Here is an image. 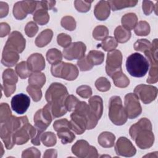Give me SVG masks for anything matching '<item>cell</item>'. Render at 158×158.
I'll use <instances>...</instances> for the list:
<instances>
[{"instance_id":"51","label":"cell","mask_w":158,"mask_h":158,"mask_svg":"<svg viewBox=\"0 0 158 158\" xmlns=\"http://www.w3.org/2000/svg\"><path fill=\"white\" fill-rule=\"evenodd\" d=\"M38 31V27L34 22H29L25 27V32L27 36L33 37Z\"/></svg>"},{"instance_id":"47","label":"cell","mask_w":158,"mask_h":158,"mask_svg":"<svg viewBox=\"0 0 158 158\" xmlns=\"http://www.w3.org/2000/svg\"><path fill=\"white\" fill-rule=\"evenodd\" d=\"M12 112L7 103H1L0 106V123L4 122L12 115Z\"/></svg>"},{"instance_id":"12","label":"cell","mask_w":158,"mask_h":158,"mask_svg":"<svg viewBox=\"0 0 158 158\" xmlns=\"http://www.w3.org/2000/svg\"><path fill=\"white\" fill-rule=\"evenodd\" d=\"M134 94L144 104H148L155 100L157 95V88L152 85L141 84L134 89Z\"/></svg>"},{"instance_id":"30","label":"cell","mask_w":158,"mask_h":158,"mask_svg":"<svg viewBox=\"0 0 158 158\" xmlns=\"http://www.w3.org/2000/svg\"><path fill=\"white\" fill-rule=\"evenodd\" d=\"M28 14L25 1H19L14 4L13 7V14L16 19L22 20L27 17Z\"/></svg>"},{"instance_id":"52","label":"cell","mask_w":158,"mask_h":158,"mask_svg":"<svg viewBox=\"0 0 158 158\" xmlns=\"http://www.w3.org/2000/svg\"><path fill=\"white\" fill-rule=\"evenodd\" d=\"M40 156H41L40 151L38 149L34 147H31L24 150L22 154V157L23 158H25V157L39 158L40 157Z\"/></svg>"},{"instance_id":"36","label":"cell","mask_w":158,"mask_h":158,"mask_svg":"<svg viewBox=\"0 0 158 158\" xmlns=\"http://www.w3.org/2000/svg\"><path fill=\"white\" fill-rule=\"evenodd\" d=\"M16 73L22 79H25L30 77L31 73V71L30 69L28 64L25 61H22L17 64L15 68Z\"/></svg>"},{"instance_id":"9","label":"cell","mask_w":158,"mask_h":158,"mask_svg":"<svg viewBox=\"0 0 158 158\" xmlns=\"http://www.w3.org/2000/svg\"><path fill=\"white\" fill-rule=\"evenodd\" d=\"M122 54L120 51L115 49L107 53L106 65V72L111 77L115 73L122 71Z\"/></svg>"},{"instance_id":"1","label":"cell","mask_w":158,"mask_h":158,"mask_svg":"<svg viewBox=\"0 0 158 158\" xmlns=\"http://www.w3.org/2000/svg\"><path fill=\"white\" fill-rule=\"evenodd\" d=\"M152 129L151 121L147 118H141L130 127L129 133L139 148L146 149L150 148L154 142Z\"/></svg>"},{"instance_id":"38","label":"cell","mask_w":158,"mask_h":158,"mask_svg":"<svg viewBox=\"0 0 158 158\" xmlns=\"http://www.w3.org/2000/svg\"><path fill=\"white\" fill-rule=\"evenodd\" d=\"M118 43L115 40V38L112 36H107L102 40V43L98 44V47L102 48L105 51L110 52L115 50L117 47Z\"/></svg>"},{"instance_id":"56","label":"cell","mask_w":158,"mask_h":158,"mask_svg":"<svg viewBox=\"0 0 158 158\" xmlns=\"http://www.w3.org/2000/svg\"><path fill=\"white\" fill-rule=\"evenodd\" d=\"M10 27L8 23L6 22H1L0 23V36L4 37L9 34Z\"/></svg>"},{"instance_id":"41","label":"cell","mask_w":158,"mask_h":158,"mask_svg":"<svg viewBox=\"0 0 158 158\" xmlns=\"http://www.w3.org/2000/svg\"><path fill=\"white\" fill-rule=\"evenodd\" d=\"M109 35L108 28L104 25L96 26L93 31V37L96 40H103Z\"/></svg>"},{"instance_id":"42","label":"cell","mask_w":158,"mask_h":158,"mask_svg":"<svg viewBox=\"0 0 158 158\" xmlns=\"http://www.w3.org/2000/svg\"><path fill=\"white\" fill-rule=\"evenodd\" d=\"M152 44L146 39L138 40L134 44L135 50L143 52L150 50Z\"/></svg>"},{"instance_id":"3","label":"cell","mask_w":158,"mask_h":158,"mask_svg":"<svg viewBox=\"0 0 158 158\" xmlns=\"http://www.w3.org/2000/svg\"><path fill=\"white\" fill-rule=\"evenodd\" d=\"M69 93L67 88L62 83L54 82L51 84L45 94V98L52 110L63 112L66 109L65 101Z\"/></svg>"},{"instance_id":"44","label":"cell","mask_w":158,"mask_h":158,"mask_svg":"<svg viewBox=\"0 0 158 158\" xmlns=\"http://www.w3.org/2000/svg\"><path fill=\"white\" fill-rule=\"evenodd\" d=\"M95 86L97 89L101 92H106L110 89L111 85L106 77H99L95 81Z\"/></svg>"},{"instance_id":"53","label":"cell","mask_w":158,"mask_h":158,"mask_svg":"<svg viewBox=\"0 0 158 158\" xmlns=\"http://www.w3.org/2000/svg\"><path fill=\"white\" fill-rule=\"evenodd\" d=\"M142 8L144 14L146 15H150L153 10H155L157 3L154 4L151 1H143L142 3Z\"/></svg>"},{"instance_id":"34","label":"cell","mask_w":158,"mask_h":158,"mask_svg":"<svg viewBox=\"0 0 158 158\" xmlns=\"http://www.w3.org/2000/svg\"><path fill=\"white\" fill-rule=\"evenodd\" d=\"M46 83V76L40 72H33L28 78V83L30 85L42 88Z\"/></svg>"},{"instance_id":"17","label":"cell","mask_w":158,"mask_h":158,"mask_svg":"<svg viewBox=\"0 0 158 158\" xmlns=\"http://www.w3.org/2000/svg\"><path fill=\"white\" fill-rule=\"evenodd\" d=\"M25 39L22 33L18 31H14L9 35L5 46L14 49L18 53H21L25 48Z\"/></svg>"},{"instance_id":"29","label":"cell","mask_w":158,"mask_h":158,"mask_svg":"<svg viewBox=\"0 0 158 158\" xmlns=\"http://www.w3.org/2000/svg\"><path fill=\"white\" fill-rule=\"evenodd\" d=\"M131 31L122 26H118L114 30L115 39L117 43H124L127 42L131 38Z\"/></svg>"},{"instance_id":"31","label":"cell","mask_w":158,"mask_h":158,"mask_svg":"<svg viewBox=\"0 0 158 158\" xmlns=\"http://www.w3.org/2000/svg\"><path fill=\"white\" fill-rule=\"evenodd\" d=\"M122 27L128 30L135 28L138 23V17L135 13L130 12L123 15L121 19Z\"/></svg>"},{"instance_id":"27","label":"cell","mask_w":158,"mask_h":158,"mask_svg":"<svg viewBox=\"0 0 158 158\" xmlns=\"http://www.w3.org/2000/svg\"><path fill=\"white\" fill-rule=\"evenodd\" d=\"M115 136L111 132H102L98 136V143L103 148H111L114 145Z\"/></svg>"},{"instance_id":"59","label":"cell","mask_w":158,"mask_h":158,"mask_svg":"<svg viewBox=\"0 0 158 158\" xmlns=\"http://www.w3.org/2000/svg\"><path fill=\"white\" fill-rule=\"evenodd\" d=\"M2 87L5 96L9 97L15 92L16 85H2Z\"/></svg>"},{"instance_id":"48","label":"cell","mask_w":158,"mask_h":158,"mask_svg":"<svg viewBox=\"0 0 158 158\" xmlns=\"http://www.w3.org/2000/svg\"><path fill=\"white\" fill-rule=\"evenodd\" d=\"M79 102L80 101L75 96L72 94L68 95L65 101V105L67 111L71 112L72 110H74Z\"/></svg>"},{"instance_id":"14","label":"cell","mask_w":158,"mask_h":158,"mask_svg":"<svg viewBox=\"0 0 158 158\" xmlns=\"http://www.w3.org/2000/svg\"><path fill=\"white\" fill-rule=\"evenodd\" d=\"M69 128L77 135H81L87 128L88 120L82 114L74 110L70 115Z\"/></svg>"},{"instance_id":"7","label":"cell","mask_w":158,"mask_h":158,"mask_svg":"<svg viewBox=\"0 0 158 158\" xmlns=\"http://www.w3.org/2000/svg\"><path fill=\"white\" fill-rule=\"evenodd\" d=\"M157 49V39L156 38L152 41L151 49L144 52L149 64V76L146 82L150 84L157 83L158 81Z\"/></svg>"},{"instance_id":"15","label":"cell","mask_w":158,"mask_h":158,"mask_svg":"<svg viewBox=\"0 0 158 158\" xmlns=\"http://www.w3.org/2000/svg\"><path fill=\"white\" fill-rule=\"evenodd\" d=\"M115 151L117 155L120 156L132 157L135 155L136 149L130 139L121 136L115 143Z\"/></svg>"},{"instance_id":"60","label":"cell","mask_w":158,"mask_h":158,"mask_svg":"<svg viewBox=\"0 0 158 158\" xmlns=\"http://www.w3.org/2000/svg\"><path fill=\"white\" fill-rule=\"evenodd\" d=\"M57 152L56 149H47L43 155V157H57Z\"/></svg>"},{"instance_id":"5","label":"cell","mask_w":158,"mask_h":158,"mask_svg":"<svg viewBox=\"0 0 158 158\" xmlns=\"http://www.w3.org/2000/svg\"><path fill=\"white\" fill-rule=\"evenodd\" d=\"M109 117L111 122L116 125H122L127 122L128 117L120 96H113L110 98Z\"/></svg>"},{"instance_id":"8","label":"cell","mask_w":158,"mask_h":158,"mask_svg":"<svg viewBox=\"0 0 158 158\" xmlns=\"http://www.w3.org/2000/svg\"><path fill=\"white\" fill-rule=\"evenodd\" d=\"M72 152L78 157L89 158L98 157V153L95 147L89 144L84 139L78 140L72 147Z\"/></svg>"},{"instance_id":"33","label":"cell","mask_w":158,"mask_h":158,"mask_svg":"<svg viewBox=\"0 0 158 158\" xmlns=\"http://www.w3.org/2000/svg\"><path fill=\"white\" fill-rule=\"evenodd\" d=\"M89 62L92 65H101L104 59V54L100 51L91 50L86 56Z\"/></svg>"},{"instance_id":"18","label":"cell","mask_w":158,"mask_h":158,"mask_svg":"<svg viewBox=\"0 0 158 158\" xmlns=\"http://www.w3.org/2000/svg\"><path fill=\"white\" fill-rule=\"evenodd\" d=\"M74 110L82 114L86 117L88 120V125L86 128L87 130H91L96 126L98 119L92 113L90 110L89 104H88L86 102L80 101L77 105Z\"/></svg>"},{"instance_id":"50","label":"cell","mask_w":158,"mask_h":158,"mask_svg":"<svg viewBox=\"0 0 158 158\" xmlns=\"http://www.w3.org/2000/svg\"><path fill=\"white\" fill-rule=\"evenodd\" d=\"M57 41L60 46L65 48L71 44L72 38L65 33H60L57 36Z\"/></svg>"},{"instance_id":"55","label":"cell","mask_w":158,"mask_h":158,"mask_svg":"<svg viewBox=\"0 0 158 158\" xmlns=\"http://www.w3.org/2000/svg\"><path fill=\"white\" fill-rule=\"evenodd\" d=\"M64 127H69V121L67 118H62L56 120L53 123V127L56 131Z\"/></svg>"},{"instance_id":"4","label":"cell","mask_w":158,"mask_h":158,"mask_svg":"<svg viewBox=\"0 0 158 158\" xmlns=\"http://www.w3.org/2000/svg\"><path fill=\"white\" fill-rule=\"evenodd\" d=\"M126 68L128 73L134 77H143L148 72L149 62L142 54L135 52L130 54L126 60Z\"/></svg>"},{"instance_id":"10","label":"cell","mask_w":158,"mask_h":158,"mask_svg":"<svg viewBox=\"0 0 158 158\" xmlns=\"http://www.w3.org/2000/svg\"><path fill=\"white\" fill-rule=\"evenodd\" d=\"M53 118L50 105L48 103L42 109L36 112L34 115L33 122L36 127L44 131L50 125Z\"/></svg>"},{"instance_id":"39","label":"cell","mask_w":158,"mask_h":158,"mask_svg":"<svg viewBox=\"0 0 158 158\" xmlns=\"http://www.w3.org/2000/svg\"><path fill=\"white\" fill-rule=\"evenodd\" d=\"M150 25L146 21H139L136 25L134 31L138 36H147L150 33Z\"/></svg>"},{"instance_id":"43","label":"cell","mask_w":158,"mask_h":158,"mask_svg":"<svg viewBox=\"0 0 158 158\" xmlns=\"http://www.w3.org/2000/svg\"><path fill=\"white\" fill-rule=\"evenodd\" d=\"M27 91L33 101L38 102L41 100L42 98V91L41 90V88L29 85L27 87Z\"/></svg>"},{"instance_id":"19","label":"cell","mask_w":158,"mask_h":158,"mask_svg":"<svg viewBox=\"0 0 158 158\" xmlns=\"http://www.w3.org/2000/svg\"><path fill=\"white\" fill-rule=\"evenodd\" d=\"M33 126L27 122L14 134V141L15 144L22 145L25 144L30 139L31 132Z\"/></svg>"},{"instance_id":"11","label":"cell","mask_w":158,"mask_h":158,"mask_svg":"<svg viewBox=\"0 0 158 158\" xmlns=\"http://www.w3.org/2000/svg\"><path fill=\"white\" fill-rule=\"evenodd\" d=\"M125 110L130 119L138 117L142 112V108L138 98L134 93H128L125 96Z\"/></svg>"},{"instance_id":"20","label":"cell","mask_w":158,"mask_h":158,"mask_svg":"<svg viewBox=\"0 0 158 158\" xmlns=\"http://www.w3.org/2000/svg\"><path fill=\"white\" fill-rule=\"evenodd\" d=\"M20 58L19 53L14 49L4 46L2 51L1 63L6 67H11L15 65Z\"/></svg>"},{"instance_id":"32","label":"cell","mask_w":158,"mask_h":158,"mask_svg":"<svg viewBox=\"0 0 158 158\" xmlns=\"http://www.w3.org/2000/svg\"><path fill=\"white\" fill-rule=\"evenodd\" d=\"M111 78H112L114 84L115 86L118 88H126L130 84L129 78L122 71H118L115 73Z\"/></svg>"},{"instance_id":"23","label":"cell","mask_w":158,"mask_h":158,"mask_svg":"<svg viewBox=\"0 0 158 158\" xmlns=\"http://www.w3.org/2000/svg\"><path fill=\"white\" fill-rule=\"evenodd\" d=\"M88 103L91 111L99 120L103 113L102 99L99 96H94L89 99Z\"/></svg>"},{"instance_id":"13","label":"cell","mask_w":158,"mask_h":158,"mask_svg":"<svg viewBox=\"0 0 158 158\" xmlns=\"http://www.w3.org/2000/svg\"><path fill=\"white\" fill-rule=\"evenodd\" d=\"M86 50V45L81 41L71 43L63 50V56L68 60L80 59L85 56Z\"/></svg>"},{"instance_id":"37","label":"cell","mask_w":158,"mask_h":158,"mask_svg":"<svg viewBox=\"0 0 158 158\" xmlns=\"http://www.w3.org/2000/svg\"><path fill=\"white\" fill-rule=\"evenodd\" d=\"M48 62L52 65L58 62L62 61V54L60 51L56 48H52L49 49L46 54Z\"/></svg>"},{"instance_id":"58","label":"cell","mask_w":158,"mask_h":158,"mask_svg":"<svg viewBox=\"0 0 158 158\" xmlns=\"http://www.w3.org/2000/svg\"><path fill=\"white\" fill-rule=\"evenodd\" d=\"M9 12V6L7 3L1 1L0 2V17L3 18L6 17Z\"/></svg>"},{"instance_id":"6","label":"cell","mask_w":158,"mask_h":158,"mask_svg":"<svg viewBox=\"0 0 158 158\" xmlns=\"http://www.w3.org/2000/svg\"><path fill=\"white\" fill-rule=\"evenodd\" d=\"M51 72L52 76L68 81L75 80L79 73L76 65L62 61L52 64L51 67Z\"/></svg>"},{"instance_id":"35","label":"cell","mask_w":158,"mask_h":158,"mask_svg":"<svg viewBox=\"0 0 158 158\" xmlns=\"http://www.w3.org/2000/svg\"><path fill=\"white\" fill-rule=\"evenodd\" d=\"M3 85H16L18 77L16 72L12 69H7L2 73Z\"/></svg>"},{"instance_id":"16","label":"cell","mask_w":158,"mask_h":158,"mask_svg":"<svg viewBox=\"0 0 158 158\" xmlns=\"http://www.w3.org/2000/svg\"><path fill=\"white\" fill-rule=\"evenodd\" d=\"M30 104V98L23 93L17 94L11 99V107L18 114H24L28 109Z\"/></svg>"},{"instance_id":"24","label":"cell","mask_w":158,"mask_h":158,"mask_svg":"<svg viewBox=\"0 0 158 158\" xmlns=\"http://www.w3.org/2000/svg\"><path fill=\"white\" fill-rule=\"evenodd\" d=\"M33 19L40 25H46L49 20V15L48 10L40 6L39 1H37V7L33 14Z\"/></svg>"},{"instance_id":"40","label":"cell","mask_w":158,"mask_h":158,"mask_svg":"<svg viewBox=\"0 0 158 158\" xmlns=\"http://www.w3.org/2000/svg\"><path fill=\"white\" fill-rule=\"evenodd\" d=\"M41 141L46 147H52L56 145L57 138L56 135L51 131H47L42 134Z\"/></svg>"},{"instance_id":"26","label":"cell","mask_w":158,"mask_h":158,"mask_svg":"<svg viewBox=\"0 0 158 158\" xmlns=\"http://www.w3.org/2000/svg\"><path fill=\"white\" fill-rule=\"evenodd\" d=\"M108 2L111 9L114 11L126 7H135L138 3V1L136 0H111Z\"/></svg>"},{"instance_id":"49","label":"cell","mask_w":158,"mask_h":158,"mask_svg":"<svg viewBox=\"0 0 158 158\" xmlns=\"http://www.w3.org/2000/svg\"><path fill=\"white\" fill-rule=\"evenodd\" d=\"M77 93L83 98H89L92 95V89L88 85H81L76 90Z\"/></svg>"},{"instance_id":"25","label":"cell","mask_w":158,"mask_h":158,"mask_svg":"<svg viewBox=\"0 0 158 158\" xmlns=\"http://www.w3.org/2000/svg\"><path fill=\"white\" fill-rule=\"evenodd\" d=\"M53 36V31L51 29L42 31L35 39V44L39 48H43L49 44Z\"/></svg>"},{"instance_id":"46","label":"cell","mask_w":158,"mask_h":158,"mask_svg":"<svg viewBox=\"0 0 158 158\" xmlns=\"http://www.w3.org/2000/svg\"><path fill=\"white\" fill-rule=\"evenodd\" d=\"M92 2L93 1L77 0L74 1V5L77 11L83 13L89 10Z\"/></svg>"},{"instance_id":"28","label":"cell","mask_w":158,"mask_h":158,"mask_svg":"<svg viewBox=\"0 0 158 158\" xmlns=\"http://www.w3.org/2000/svg\"><path fill=\"white\" fill-rule=\"evenodd\" d=\"M57 136L61 139L62 144L70 143L75 139V134L71 131L69 127H64L57 131Z\"/></svg>"},{"instance_id":"57","label":"cell","mask_w":158,"mask_h":158,"mask_svg":"<svg viewBox=\"0 0 158 158\" xmlns=\"http://www.w3.org/2000/svg\"><path fill=\"white\" fill-rule=\"evenodd\" d=\"M39 3L42 7L48 10L52 9L54 7L56 1H39Z\"/></svg>"},{"instance_id":"21","label":"cell","mask_w":158,"mask_h":158,"mask_svg":"<svg viewBox=\"0 0 158 158\" xmlns=\"http://www.w3.org/2000/svg\"><path fill=\"white\" fill-rule=\"evenodd\" d=\"M28 65L33 72H38L45 68V60L41 54L34 53L31 54L27 61Z\"/></svg>"},{"instance_id":"54","label":"cell","mask_w":158,"mask_h":158,"mask_svg":"<svg viewBox=\"0 0 158 158\" xmlns=\"http://www.w3.org/2000/svg\"><path fill=\"white\" fill-rule=\"evenodd\" d=\"M77 65L81 71H88L93 69V65H92L88 60L86 56H84L81 59L77 61Z\"/></svg>"},{"instance_id":"22","label":"cell","mask_w":158,"mask_h":158,"mask_svg":"<svg viewBox=\"0 0 158 158\" xmlns=\"http://www.w3.org/2000/svg\"><path fill=\"white\" fill-rule=\"evenodd\" d=\"M110 12V7L107 1H100L94 7V14L99 20H106Z\"/></svg>"},{"instance_id":"45","label":"cell","mask_w":158,"mask_h":158,"mask_svg":"<svg viewBox=\"0 0 158 158\" xmlns=\"http://www.w3.org/2000/svg\"><path fill=\"white\" fill-rule=\"evenodd\" d=\"M61 26L67 30L73 31L76 28V22L72 16H65L62 17L60 22Z\"/></svg>"},{"instance_id":"2","label":"cell","mask_w":158,"mask_h":158,"mask_svg":"<svg viewBox=\"0 0 158 158\" xmlns=\"http://www.w3.org/2000/svg\"><path fill=\"white\" fill-rule=\"evenodd\" d=\"M28 122L26 115L17 117L11 115L4 122L0 123V136L7 149H11L14 144V134L26 123Z\"/></svg>"}]
</instances>
